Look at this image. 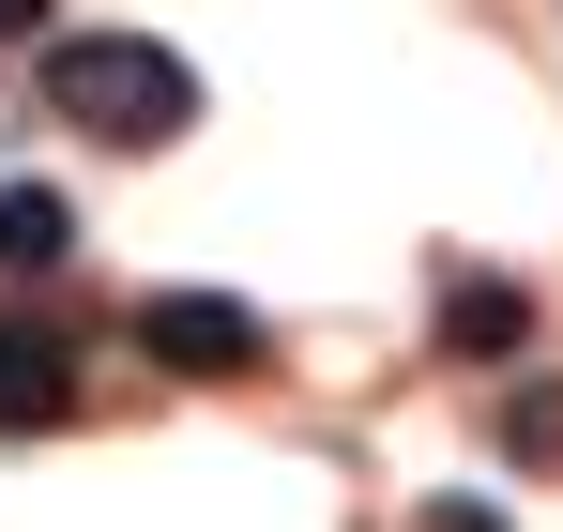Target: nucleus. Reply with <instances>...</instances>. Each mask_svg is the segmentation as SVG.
I'll use <instances>...</instances> for the list:
<instances>
[{
  "label": "nucleus",
  "instance_id": "obj_1",
  "mask_svg": "<svg viewBox=\"0 0 563 532\" xmlns=\"http://www.w3.org/2000/svg\"><path fill=\"white\" fill-rule=\"evenodd\" d=\"M46 122H77L107 153H168L198 122V62L153 46V31H62L46 46Z\"/></svg>",
  "mask_w": 563,
  "mask_h": 532
},
{
  "label": "nucleus",
  "instance_id": "obj_2",
  "mask_svg": "<svg viewBox=\"0 0 563 532\" xmlns=\"http://www.w3.org/2000/svg\"><path fill=\"white\" fill-rule=\"evenodd\" d=\"M137 351L168 365V380H260V365H275V320L229 304V289H153V304H137Z\"/></svg>",
  "mask_w": 563,
  "mask_h": 532
},
{
  "label": "nucleus",
  "instance_id": "obj_3",
  "mask_svg": "<svg viewBox=\"0 0 563 532\" xmlns=\"http://www.w3.org/2000/svg\"><path fill=\"white\" fill-rule=\"evenodd\" d=\"M31 426H77V351H62V320H0V442H31Z\"/></svg>",
  "mask_w": 563,
  "mask_h": 532
},
{
  "label": "nucleus",
  "instance_id": "obj_4",
  "mask_svg": "<svg viewBox=\"0 0 563 532\" xmlns=\"http://www.w3.org/2000/svg\"><path fill=\"white\" fill-rule=\"evenodd\" d=\"M442 351L457 365H518L533 351V289L518 274H442Z\"/></svg>",
  "mask_w": 563,
  "mask_h": 532
},
{
  "label": "nucleus",
  "instance_id": "obj_5",
  "mask_svg": "<svg viewBox=\"0 0 563 532\" xmlns=\"http://www.w3.org/2000/svg\"><path fill=\"white\" fill-rule=\"evenodd\" d=\"M77 259V213H62V182H0V274L31 289V274Z\"/></svg>",
  "mask_w": 563,
  "mask_h": 532
},
{
  "label": "nucleus",
  "instance_id": "obj_6",
  "mask_svg": "<svg viewBox=\"0 0 563 532\" xmlns=\"http://www.w3.org/2000/svg\"><path fill=\"white\" fill-rule=\"evenodd\" d=\"M487 442L518 456V472H563V380H549V365H518V380H503V411H487Z\"/></svg>",
  "mask_w": 563,
  "mask_h": 532
},
{
  "label": "nucleus",
  "instance_id": "obj_7",
  "mask_svg": "<svg viewBox=\"0 0 563 532\" xmlns=\"http://www.w3.org/2000/svg\"><path fill=\"white\" fill-rule=\"evenodd\" d=\"M427 532H503V502H427Z\"/></svg>",
  "mask_w": 563,
  "mask_h": 532
},
{
  "label": "nucleus",
  "instance_id": "obj_8",
  "mask_svg": "<svg viewBox=\"0 0 563 532\" xmlns=\"http://www.w3.org/2000/svg\"><path fill=\"white\" fill-rule=\"evenodd\" d=\"M0 46H46V0H0Z\"/></svg>",
  "mask_w": 563,
  "mask_h": 532
}]
</instances>
